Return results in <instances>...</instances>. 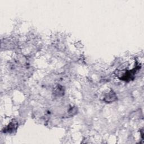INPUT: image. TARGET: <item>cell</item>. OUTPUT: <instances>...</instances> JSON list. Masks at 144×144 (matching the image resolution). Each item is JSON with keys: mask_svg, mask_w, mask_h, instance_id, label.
<instances>
[{"mask_svg": "<svg viewBox=\"0 0 144 144\" xmlns=\"http://www.w3.org/2000/svg\"><path fill=\"white\" fill-rule=\"evenodd\" d=\"M117 99V96L113 91H110L108 94L106 95L104 97V100L107 102H113Z\"/></svg>", "mask_w": 144, "mask_h": 144, "instance_id": "6da1fadb", "label": "cell"}, {"mask_svg": "<svg viewBox=\"0 0 144 144\" xmlns=\"http://www.w3.org/2000/svg\"><path fill=\"white\" fill-rule=\"evenodd\" d=\"M55 92L56 95H62L63 94V88L62 87L60 86V85H58V86H57L55 90Z\"/></svg>", "mask_w": 144, "mask_h": 144, "instance_id": "7a4b0ae2", "label": "cell"}]
</instances>
